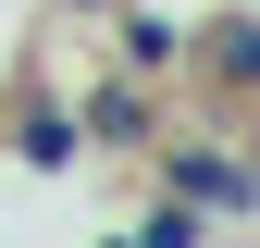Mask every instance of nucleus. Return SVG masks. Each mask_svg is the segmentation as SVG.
<instances>
[{
	"mask_svg": "<svg viewBox=\"0 0 260 248\" xmlns=\"http://www.w3.org/2000/svg\"><path fill=\"white\" fill-rule=\"evenodd\" d=\"M0 174H25V186H75V174H87L75 87H50V75H25V87H13V112H0Z\"/></svg>",
	"mask_w": 260,
	"mask_h": 248,
	"instance_id": "f03ea898",
	"label": "nucleus"
},
{
	"mask_svg": "<svg viewBox=\"0 0 260 248\" xmlns=\"http://www.w3.org/2000/svg\"><path fill=\"white\" fill-rule=\"evenodd\" d=\"M112 62L124 75H149V87H186V13H161V0H112Z\"/></svg>",
	"mask_w": 260,
	"mask_h": 248,
	"instance_id": "39448f33",
	"label": "nucleus"
},
{
	"mask_svg": "<svg viewBox=\"0 0 260 248\" xmlns=\"http://www.w3.org/2000/svg\"><path fill=\"white\" fill-rule=\"evenodd\" d=\"M50 13H62V25H100V13H112V0H50Z\"/></svg>",
	"mask_w": 260,
	"mask_h": 248,
	"instance_id": "0eeeda50",
	"label": "nucleus"
},
{
	"mask_svg": "<svg viewBox=\"0 0 260 248\" xmlns=\"http://www.w3.org/2000/svg\"><path fill=\"white\" fill-rule=\"evenodd\" d=\"M75 124H87V162H137L161 137V87L124 75V62H87L75 75Z\"/></svg>",
	"mask_w": 260,
	"mask_h": 248,
	"instance_id": "20e7f679",
	"label": "nucleus"
},
{
	"mask_svg": "<svg viewBox=\"0 0 260 248\" xmlns=\"http://www.w3.org/2000/svg\"><path fill=\"white\" fill-rule=\"evenodd\" d=\"M149 186H174V199H199L211 224H248L260 211V149H248V112H211V124H174L161 112V137L137 149Z\"/></svg>",
	"mask_w": 260,
	"mask_h": 248,
	"instance_id": "f257e3e1",
	"label": "nucleus"
},
{
	"mask_svg": "<svg viewBox=\"0 0 260 248\" xmlns=\"http://www.w3.org/2000/svg\"><path fill=\"white\" fill-rule=\"evenodd\" d=\"M199 236H211V211L174 199V186H149V199L124 211V248H199Z\"/></svg>",
	"mask_w": 260,
	"mask_h": 248,
	"instance_id": "423d86ee",
	"label": "nucleus"
},
{
	"mask_svg": "<svg viewBox=\"0 0 260 248\" xmlns=\"http://www.w3.org/2000/svg\"><path fill=\"white\" fill-rule=\"evenodd\" d=\"M186 87H199L211 112H248V124H260V0L186 25Z\"/></svg>",
	"mask_w": 260,
	"mask_h": 248,
	"instance_id": "7ed1b4c3",
	"label": "nucleus"
}]
</instances>
